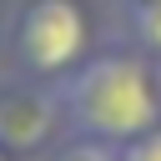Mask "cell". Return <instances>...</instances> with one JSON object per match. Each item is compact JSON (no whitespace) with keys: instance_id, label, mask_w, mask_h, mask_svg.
<instances>
[{"instance_id":"5b68a950","label":"cell","mask_w":161,"mask_h":161,"mask_svg":"<svg viewBox=\"0 0 161 161\" xmlns=\"http://www.w3.org/2000/svg\"><path fill=\"white\" fill-rule=\"evenodd\" d=\"M45 161H116V146H106V141H91V136H75L70 146L50 151Z\"/></svg>"},{"instance_id":"6da1fadb","label":"cell","mask_w":161,"mask_h":161,"mask_svg":"<svg viewBox=\"0 0 161 161\" xmlns=\"http://www.w3.org/2000/svg\"><path fill=\"white\" fill-rule=\"evenodd\" d=\"M55 96L75 136L106 146H126L161 121V80L146 50H101L96 60H80L70 75H60Z\"/></svg>"},{"instance_id":"277c9868","label":"cell","mask_w":161,"mask_h":161,"mask_svg":"<svg viewBox=\"0 0 161 161\" xmlns=\"http://www.w3.org/2000/svg\"><path fill=\"white\" fill-rule=\"evenodd\" d=\"M126 25L136 35V45L161 60V0H126Z\"/></svg>"},{"instance_id":"7a4b0ae2","label":"cell","mask_w":161,"mask_h":161,"mask_svg":"<svg viewBox=\"0 0 161 161\" xmlns=\"http://www.w3.org/2000/svg\"><path fill=\"white\" fill-rule=\"evenodd\" d=\"M91 45V20L80 0H30L10 20V55L25 75H70L86 60Z\"/></svg>"},{"instance_id":"8992f818","label":"cell","mask_w":161,"mask_h":161,"mask_svg":"<svg viewBox=\"0 0 161 161\" xmlns=\"http://www.w3.org/2000/svg\"><path fill=\"white\" fill-rule=\"evenodd\" d=\"M116 161H161V121L141 136H131L126 146H116Z\"/></svg>"},{"instance_id":"52a82bcc","label":"cell","mask_w":161,"mask_h":161,"mask_svg":"<svg viewBox=\"0 0 161 161\" xmlns=\"http://www.w3.org/2000/svg\"><path fill=\"white\" fill-rule=\"evenodd\" d=\"M0 161H10V156H5V151H0Z\"/></svg>"},{"instance_id":"3957f363","label":"cell","mask_w":161,"mask_h":161,"mask_svg":"<svg viewBox=\"0 0 161 161\" xmlns=\"http://www.w3.org/2000/svg\"><path fill=\"white\" fill-rule=\"evenodd\" d=\"M60 96L55 86H5L0 91V151H40L60 121Z\"/></svg>"}]
</instances>
